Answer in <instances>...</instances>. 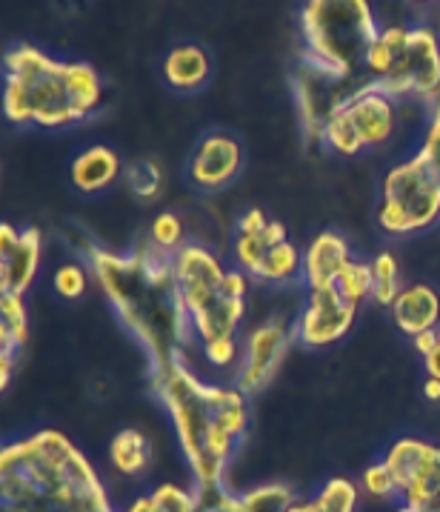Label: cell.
Here are the masks:
<instances>
[{
  "label": "cell",
  "mask_w": 440,
  "mask_h": 512,
  "mask_svg": "<svg viewBox=\"0 0 440 512\" xmlns=\"http://www.w3.org/2000/svg\"><path fill=\"white\" fill-rule=\"evenodd\" d=\"M392 321L403 335L418 338L429 329H438L440 324V295L429 284H412L400 289L395 304L389 307Z\"/></svg>",
  "instance_id": "obj_19"
},
{
  "label": "cell",
  "mask_w": 440,
  "mask_h": 512,
  "mask_svg": "<svg viewBox=\"0 0 440 512\" xmlns=\"http://www.w3.org/2000/svg\"><path fill=\"white\" fill-rule=\"evenodd\" d=\"M235 261L246 278L260 284H295L303 278V252L292 244L286 226L272 221L263 209L252 206L238 218L235 229Z\"/></svg>",
  "instance_id": "obj_9"
},
{
  "label": "cell",
  "mask_w": 440,
  "mask_h": 512,
  "mask_svg": "<svg viewBox=\"0 0 440 512\" xmlns=\"http://www.w3.org/2000/svg\"><path fill=\"white\" fill-rule=\"evenodd\" d=\"M395 126H398L395 98L380 92L378 86H369L329 121L323 132V146L352 158L366 149H378L386 144L395 135Z\"/></svg>",
  "instance_id": "obj_11"
},
{
  "label": "cell",
  "mask_w": 440,
  "mask_h": 512,
  "mask_svg": "<svg viewBox=\"0 0 440 512\" xmlns=\"http://www.w3.org/2000/svg\"><path fill=\"white\" fill-rule=\"evenodd\" d=\"M149 381L175 424L180 452L195 478V495L212 498L226 490V470L249 427L246 395L238 387L203 381L186 361L149 372Z\"/></svg>",
  "instance_id": "obj_2"
},
{
  "label": "cell",
  "mask_w": 440,
  "mask_h": 512,
  "mask_svg": "<svg viewBox=\"0 0 440 512\" xmlns=\"http://www.w3.org/2000/svg\"><path fill=\"white\" fill-rule=\"evenodd\" d=\"M120 172H123L120 155L112 146L103 144L83 149L69 166L72 186L83 195H98L103 189H109L120 178Z\"/></svg>",
  "instance_id": "obj_20"
},
{
  "label": "cell",
  "mask_w": 440,
  "mask_h": 512,
  "mask_svg": "<svg viewBox=\"0 0 440 512\" xmlns=\"http://www.w3.org/2000/svg\"><path fill=\"white\" fill-rule=\"evenodd\" d=\"M80 249L86 252L89 269L109 307L146 352L149 372L186 361L183 352L195 332L180 298L175 255L152 241L132 252H112L92 241H83Z\"/></svg>",
  "instance_id": "obj_1"
},
{
  "label": "cell",
  "mask_w": 440,
  "mask_h": 512,
  "mask_svg": "<svg viewBox=\"0 0 440 512\" xmlns=\"http://www.w3.org/2000/svg\"><path fill=\"white\" fill-rule=\"evenodd\" d=\"M423 395H426L429 401H440V381H438V378H426V381H423Z\"/></svg>",
  "instance_id": "obj_36"
},
{
  "label": "cell",
  "mask_w": 440,
  "mask_h": 512,
  "mask_svg": "<svg viewBox=\"0 0 440 512\" xmlns=\"http://www.w3.org/2000/svg\"><path fill=\"white\" fill-rule=\"evenodd\" d=\"M335 287H338L352 304L363 307V301L372 298V264H366V261H352V264L346 267V272L338 278Z\"/></svg>",
  "instance_id": "obj_28"
},
{
  "label": "cell",
  "mask_w": 440,
  "mask_h": 512,
  "mask_svg": "<svg viewBox=\"0 0 440 512\" xmlns=\"http://www.w3.org/2000/svg\"><path fill=\"white\" fill-rule=\"evenodd\" d=\"M380 32L366 0H312L300 12L303 58L340 75H366V55Z\"/></svg>",
  "instance_id": "obj_6"
},
{
  "label": "cell",
  "mask_w": 440,
  "mask_h": 512,
  "mask_svg": "<svg viewBox=\"0 0 440 512\" xmlns=\"http://www.w3.org/2000/svg\"><path fill=\"white\" fill-rule=\"evenodd\" d=\"M369 81L389 98L440 101V41L429 26H386L366 55Z\"/></svg>",
  "instance_id": "obj_7"
},
{
  "label": "cell",
  "mask_w": 440,
  "mask_h": 512,
  "mask_svg": "<svg viewBox=\"0 0 440 512\" xmlns=\"http://www.w3.org/2000/svg\"><path fill=\"white\" fill-rule=\"evenodd\" d=\"M175 278L200 347L238 338L246 315L249 278L240 269H226L203 244H186L175 252Z\"/></svg>",
  "instance_id": "obj_5"
},
{
  "label": "cell",
  "mask_w": 440,
  "mask_h": 512,
  "mask_svg": "<svg viewBox=\"0 0 440 512\" xmlns=\"http://www.w3.org/2000/svg\"><path fill=\"white\" fill-rule=\"evenodd\" d=\"M163 78L175 92H198L212 78V58L198 43H178L163 58Z\"/></svg>",
  "instance_id": "obj_21"
},
{
  "label": "cell",
  "mask_w": 440,
  "mask_h": 512,
  "mask_svg": "<svg viewBox=\"0 0 440 512\" xmlns=\"http://www.w3.org/2000/svg\"><path fill=\"white\" fill-rule=\"evenodd\" d=\"M52 284H55V292H58L60 298H66V301H75L80 298L86 287H89V275H86V269L78 267V264H63L55 272V278H52Z\"/></svg>",
  "instance_id": "obj_30"
},
{
  "label": "cell",
  "mask_w": 440,
  "mask_h": 512,
  "mask_svg": "<svg viewBox=\"0 0 440 512\" xmlns=\"http://www.w3.org/2000/svg\"><path fill=\"white\" fill-rule=\"evenodd\" d=\"M149 241L160 246L163 252L175 255L180 246H186V235H183V224L175 212H160L158 218L152 221V232H149Z\"/></svg>",
  "instance_id": "obj_29"
},
{
  "label": "cell",
  "mask_w": 440,
  "mask_h": 512,
  "mask_svg": "<svg viewBox=\"0 0 440 512\" xmlns=\"http://www.w3.org/2000/svg\"><path fill=\"white\" fill-rule=\"evenodd\" d=\"M395 498L412 512H440V447L423 438H400L383 455Z\"/></svg>",
  "instance_id": "obj_12"
},
{
  "label": "cell",
  "mask_w": 440,
  "mask_h": 512,
  "mask_svg": "<svg viewBox=\"0 0 440 512\" xmlns=\"http://www.w3.org/2000/svg\"><path fill=\"white\" fill-rule=\"evenodd\" d=\"M40 269V229L0 224V292L26 295Z\"/></svg>",
  "instance_id": "obj_16"
},
{
  "label": "cell",
  "mask_w": 440,
  "mask_h": 512,
  "mask_svg": "<svg viewBox=\"0 0 440 512\" xmlns=\"http://www.w3.org/2000/svg\"><path fill=\"white\" fill-rule=\"evenodd\" d=\"M109 461L123 475H140L149 467V441L135 427L120 430L109 444Z\"/></svg>",
  "instance_id": "obj_23"
},
{
  "label": "cell",
  "mask_w": 440,
  "mask_h": 512,
  "mask_svg": "<svg viewBox=\"0 0 440 512\" xmlns=\"http://www.w3.org/2000/svg\"><path fill=\"white\" fill-rule=\"evenodd\" d=\"M369 86H375L369 81V75H340V72L312 63L309 58H300L292 69V95L298 103L306 141L323 144V132L329 121Z\"/></svg>",
  "instance_id": "obj_10"
},
{
  "label": "cell",
  "mask_w": 440,
  "mask_h": 512,
  "mask_svg": "<svg viewBox=\"0 0 440 512\" xmlns=\"http://www.w3.org/2000/svg\"><path fill=\"white\" fill-rule=\"evenodd\" d=\"M352 261L355 258L349 241L335 229H326L303 252V281L309 284V289L335 287Z\"/></svg>",
  "instance_id": "obj_17"
},
{
  "label": "cell",
  "mask_w": 440,
  "mask_h": 512,
  "mask_svg": "<svg viewBox=\"0 0 440 512\" xmlns=\"http://www.w3.org/2000/svg\"><path fill=\"white\" fill-rule=\"evenodd\" d=\"M400 295V267L395 252H378L372 258V298L380 307H392Z\"/></svg>",
  "instance_id": "obj_25"
},
{
  "label": "cell",
  "mask_w": 440,
  "mask_h": 512,
  "mask_svg": "<svg viewBox=\"0 0 440 512\" xmlns=\"http://www.w3.org/2000/svg\"><path fill=\"white\" fill-rule=\"evenodd\" d=\"M289 512H318V507H315V501H312V498H309V501H306V498H298V501H295V507H292Z\"/></svg>",
  "instance_id": "obj_37"
},
{
  "label": "cell",
  "mask_w": 440,
  "mask_h": 512,
  "mask_svg": "<svg viewBox=\"0 0 440 512\" xmlns=\"http://www.w3.org/2000/svg\"><path fill=\"white\" fill-rule=\"evenodd\" d=\"M29 341V315L20 295L0 292V387L6 390L12 381L15 352Z\"/></svg>",
  "instance_id": "obj_22"
},
{
  "label": "cell",
  "mask_w": 440,
  "mask_h": 512,
  "mask_svg": "<svg viewBox=\"0 0 440 512\" xmlns=\"http://www.w3.org/2000/svg\"><path fill=\"white\" fill-rule=\"evenodd\" d=\"M423 364H426V378H438L440 381V347L435 352H429L423 358Z\"/></svg>",
  "instance_id": "obj_35"
},
{
  "label": "cell",
  "mask_w": 440,
  "mask_h": 512,
  "mask_svg": "<svg viewBox=\"0 0 440 512\" xmlns=\"http://www.w3.org/2000/svg\"><path fill=\"white\" fill-rule=\"evenodd\" d=\"M358 498L355 481L335 475V478L323 481V487L312 501H315L318 512H358Z\"/></svg>",
  "instance_id": "obj_26"
},
{
  "label": "cell",
  "mask_w": 440,
  "mask_h": 512,
  "mask_svg": "<svg viewBox=\"0 0 440 512\" xmlns=\"http://www.w3.org/2000/svg\"><path fill=\"white\" fill-rule=\"evenodd\" d=\"M440 221V178L418 152L395 164L380 184L378 224L386 235H412Z\"/></svg>",
  "instance_id": "obj_8"
},
{
  "label": "cell",
  "mask_w": 440,
  "mask_h": 512,
  "mask_svg": "<svg viewBox=\"0 0 440 512\" xmlns=\"http://www.w3.org/2000/svg\"><path fill=\"white\" fill-rule=\"evenodd\" d=\"M103 103L98 69L60 61L35 43H15L3 61V115L15 126L63 129L89 121Z\"/></svg>",
  "instance_id": "obj_4"
},
{
  "label": "cell",
  "mask_w": 440,
  "mask_h": 512,
  "mask_svg": "<svg viewBox=\"0 0 440 512\" xmlns=\"http://www.w3.org/2000/svg\"><path fill=\"white\" fill-rule=\"evenodd\" d=\"M0 512H115L92 461L60 430L0 450Z\"/></svg>",
  "instance_id": "obj_3"
},
{
  "label": "cell",
  "mask_w": 440,
  "mask_h": 512,
  "mask_svg": "<svg viewBox=\"0 0 440 512\" xmlns=\"http://www.w3.org/2000/svg\"><path fill=\"white\" fill-rule=\"evenodd\" d=\"M203 352V358L212 364V367H232L235 361H238L240 355V344L238 338H232V341H218V344H206V347H200Z\"/></svg>",
  "instance_id": "obj_33"
},
{
  "label": "cell",
  "mask_w": 440,
  "mask_h": 512,
  "mask_svg": "<svg viewBox=\"0 0 440 512\" xmlns=\"http://www.w3.org/2000/svg\"><path fill=\"white\" fill-rule=\"evenodd\" d=\"M243 166V146L229 132H209L203 135L189 158V181L203 192H218L240 175Z\"/></svg>",
  "instance_id": "obj_15"
},
{
  "label": "cell",
  "mask_w": 440,
  "mask_h": 512,
  "mask_svg": "<svg viewBox=\"0 0 440 512\" xmlns=\"http://www.w3.org/2000/svg\"><path fill=\"white\" fill-rule=\"evenodd\" d=\"M292 341H295V329L286 327L283 318H272L252 329L243 344V361H240L235 387L243 395H255L263 390L275 378Z\"/></svg>",
  "instance_id": "obj_14"
},
{
  "label": "cell",
  "mask_w": 440,
  "mask_h": 512,
  "mask_svg": "<svg viewBox=\"0 0 440 512\" xmlns=\"http://www.w3.org/2000/svg\"><path fill=\"white\" fill-rule=\"evenodd\" d=\"M123 512H200V498L178 484H160L149 495H140Z\"/></svg>",
  "instance_id": "obj_24"
},
{
  "label": "cell",
  "mask_w": 440,
  "mask_h": 512,
  "mask_svg": "<svg viewBox=\"0 0 440 512\" xmlns=\"http://www.w3.org/2000/svg\"><path fill=\"white\" fill-rule=\"evenodd\" d=\"M412 347H415L420 358H426L429 352H435L440 347V329H429V332H423L418 338H412Z\"/></svg>",
  "instance_id": "obj_34"
},
{
  "label": "cell",
  "mask_w": 440,
  "mask_h": 512,
  "mask_svg": "<svg viewBox=\"0 0 440 512\" xmlns=\"http://www.w3.org/2000/svg\"><path fill=\"white\" fill-rule=\"evenodd\" d=\"M392 512H412V510H409V507H403V504H398Z\"/></svg>",
  "instance_id": "obj_38"
},
{
  "label": "cell",
  "mask_w": 440,
  "mask_h": 512,
  "mask_svg": "<svg viewBox=\"0 0 440 512\" xmlns=\"http://www.w3.org/2000/svg\"><path fill=\"white\" fill-rule=\"evenodd\" d=\"M126 184L138 201H158L163 189V169L152 158H140L126 166Z\"/></svg>",
  "instance_id": "obj_27"
},
{
  "label": "cell",
  "mask_w": 440,
  "mask_h": 512,
  "mask_svg": "<svg viewBox=\"0 0 440 512\" xmlns=\"http://www.w3.org/2000/svg\"><path fill=\"white\" fill-rule=\"evenodd\" d=\"M360 487L369 492V495H375V498H383V501L395 498V481H392V472L386 470L383 461L366 467L363 478H360Z\"/></svg>",
  "instance_id": "obj_32"
},
{
  "label": "cell",
  "mask_w": 440,
  "mask_h": 512,
  "mask_svg": "<svg viewBox=\"0 0 440 512\" xmlns=\"http://www.w3.org/2000/svg\"><path fill=\"white\" fill-rule=\"evenodd\" d=\"M298 495L289 484H260L249 492L223 490L212 498H200V512H289Z\"/></svg>",
  "instance_id": "obj_18"
},
{
  "label": "cell",
  "mask_w": 440,
  "mask_h": 512,
  "mask_svg": "<svg viewBox=\"0 0 440 512\" xmlns=\"http://www.w3.org/2000/svg\"><path fill=\"white\" fill-rule=\"evenodd\" d=\"M418 155L440 178V101L429 106V129H426V138L420 144Z\"/></svg>",
  "instance_id": "obj_31"
},
{
  "label": "cell",
  "mask_w": 440,
  "mask_h": 512,
  "mask_svg": "<svg viewBox=\"0 0 440 512\" xmlns=\"http://www.w3.org/2000/svg\"><path fill=\"white\" fill-rule=\"evenodd\" d=\"M358 304H352L338 287H323L309 292V301L295 318V341L303 347L323 349L338 344L358 321Z\"/></svg>",
  "instance_id": "obj_13"
}]
</instances>
